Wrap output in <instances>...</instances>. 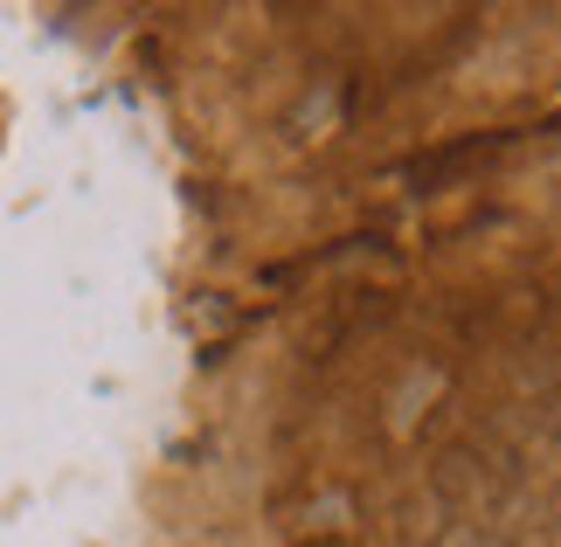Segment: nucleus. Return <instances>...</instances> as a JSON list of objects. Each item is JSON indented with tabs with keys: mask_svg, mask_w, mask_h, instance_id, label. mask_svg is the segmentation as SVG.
I'll return each mask as SVG.
<instances>
[]
</instances>
